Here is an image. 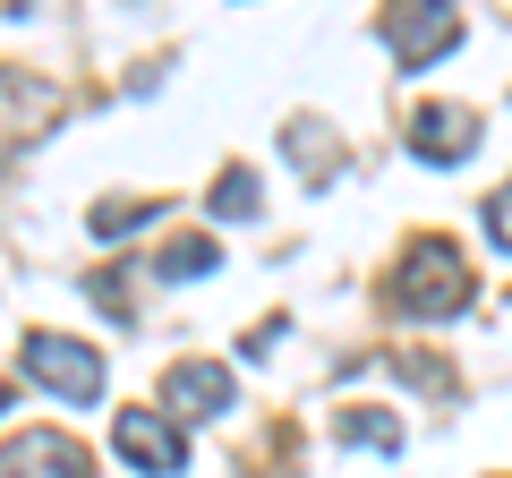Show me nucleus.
I'll list each match as a JSON object with an SVG mask.
<instances>
[{"label":"nucleus","mask_w":512,"mask_h":478,"mask_svg":"<svg viewBox=\"0 0 512 478\" xmlns=\"http://www.w3.org/2000/svg\"><path fill=\"white\" fill-rule=\"evenodd\" d=\"M393 299H402L410 316H461L478 299L470 257H461L453 239H410V248H402V274H393Z\"/></svg>","instance_id":"f257e3e1"},{"label":"nucleus","mask_w":512,"mask_h":478,"mask_svg":"<svg viewBox=\"0 0 512 478\" xmlns=\"http://www.w3.org/2000/svg\"><path fill=\"white\" fill-rule=\"evenodd\" d=\"M18 368L35 376L43 393H60V402H103V350L69 342V333H26Z\"/></svg>","instance_id":"f03ea898"},{"label":"nucleus","mask_w":512,"mask_h":478,"mask_svg":"<svg viewBox=\"0 0 512 478\" xmlns=\"http://www.w3.org/2000/svg\"><path fill=\"white\" fill-rule=\"evenodd\" d=\"M111 453H120L128 470H146V478H180L188 444H180V427H171V410H120V419H111Z\"/></svg>","instance_id":"7ed1b4c3"},{"label":"nucleus","mask_w":512,"mask_h":478,"mask_svg":"<svg viewBox=\"0 0 512 478\" xmlns=\"http://www.w3.org/2000/svg\"><path fill=\"white\" fill-rule=\"evenodd\" d=\"M453 0H402V9H393V26H384V43H393V60H402V69H427V60L436 52H453Z\"/></svg>","instance_id":"20e7f679"},{"label":"nucleus","mask_w":512,"mask_h":478,"mask_svg":"<svg viewBox=\"0 0 512 478\" xmlns=\"http://www.w3.org/2000/svg\"><path fill=\"white\" fill-rule=\"evenodd\" d=\"M231 402H239V385H231L222 359H180V368H163V410L171 419H222Z\"/></svg>","instance_id":"39448f33"},{"label":"nucleus","mask_w":512,"mask_h":478,"mask_svg":"<svg viewBox=\"0 0 512 478\" xmlns=\"http://www.w3.org/2000/svg\"><path fill=\"white\" fill-rule=\"evenodd\" d=\"M470 146H478V120L461 103H427L419 120H410V154H419V163H470Z\"/></svg>","instance_id":"423d86ee"},{"label":"nucleus","mask_w":512,"mask_h":478,"mask_svg":"<svg viewBox=\"0 0 512 478\" xmlns=\"http://www.w3.org/2000/svg\"><path fill=\"white\" fill-rule=\"evenodd\" d=\"M9 478H86V453L69 436H9Z\"/></svg>","instance_id":"0eeeda50"},{"label":"nucleus","mask_w":512,"mask_h":478,"mask_svg":"<svg viewBox=\"0 0 512 478\" xmlns=\"http://www.w3.org/2000/svg\"><path fill=\"white\" fill-rule=\"evenodd\" d=\"M282 154H291V171H299V180H316V188H325L333 171H342V146H333V137L316 129V120H299V129L282 137Z\"/></svg>","instance_id":"6e6552de"},{"label":"nucleus","mask_w":512,"mask_h":478,"mask_svg":"<svg viewBox=\"0 0 512 478\" xmlns=\"http://www.w3.org/2000/svg\"><path fill=\"white\" fill-rule=\"evenodd\" d=\"M214 265H222V248L188 231V239H171L163 257H154V274H163V282H197V274H214Z\"/></svg>","instance_id":"1a4fd4ad"},{"label":"nucleus","mask_w":512,"mask_h":478,"mask_svg":"<svg viewBox=\"0 0 512 478\" xmlns=\"http://www.w3.org/2000/svg\"><path fill=\"white\" fill-rule=\"evenodd\" d=\"M137 222H154L146 197H111V205H94V239H128Z\"/></svg>","instance_id":"9d476101"},{"label":"nucleus","mask_w":512,"mask_h":478,"mask_svg":"<svg viewBox=\"0 0 512 478\" xmlns=\"http://www.w3.org/2000/svg\"><path fill=\"white\" fill-rule=\"evenodd\" d=\"M214 214L222 222H248L256 214V171H222V180H214Z\"/></svg>","instance_id":"9b49d317"},{"label":"nucleus","mask_w":512,"mask_h":478,"mask_svg":"<svg viewBox=\"0 0 512 478\" xmlns=\"http://www.w3.org/2000/svg\"><path fill=\"white\" fill-rule=\"evenodd\" d=\"M342 436H350V444H376V453H393V444H402V427H393V419H367V410H350Z\"/></svg>","instance_id":"f8f14e48"},{"label":"nucleus","mask_w":512,"mask_h":478,"mask_svg":"<svg viewBox=\"0 0 512 478\" xmlns=\"http://www.w3.org/2000/svg\"><path fill=\"white\" fill-rule=\"evenodd\" d=\"M478 222H487V239H495V248H512V180L495 188L487 205H478Z\"/></svg>","instance_id":"ddd939ff"}]
</instances>
